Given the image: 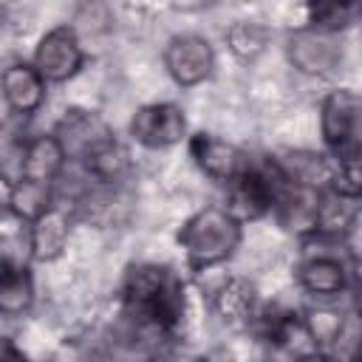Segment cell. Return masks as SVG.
<instances>
[{
	"label": "cell",
	"mask_w": 362,
	"mask_h": 362,
	"mask_svg": "<svg viewBox=\"0 0 362 362\" xmlns=\"http://www.w3.org/2000/svg\"><path fill=\"white\" fill-rule=\"evenodd\" d=\"M68 240V218L59 209H48L34 221V257L51 260L65 249Z\"/></svg>",
	"instance_id": "15"
},
{
	"label": "cell",
	"mask_w": 362,
	"mask_h": 362,
	"mask_svg": "<svg viewBox=\"0 0 362 362\" xmlns=\"http://www.w3.org/2000/svg\"><path fill=\"white\" fill-rule=\"evenodd\" d=\"M147 362H173V359H147Z\"/></svg>",
	"instance_id": "24"
},
{
	"label": "cell",
	"mask_w": 362,
	"mask_h": 362,
	"mask_svg": "<svg viewBox=\"0 0 362 362\" xmlns=\"http://www.w3.org/2000/svg\"><path fill=\"white\" fill-rule=\"evenodd\" d=\"M68 150H76L82 156H88L90 150H96L99 144H105L110 136V130L90 113H82V110H71L65 119H62V136H57Z\"/></svg>",
	"instance_id": "12"
},
{
	"label": "cell",
	"mask_w": 362,
	"mask_h": 362,
	"mask_svg": "<svg viewBox=\"0 0 362 362\" xmlns=\"http://www.w3.org/2000/svg\"><path fill=\"white\" fill-rule=\"evenodd\" d=\"M124 303L139 320L158 328H173L184 311V291L170 269L144 263L127 274Z\"/></svg>",
	"instance_id": "1"
},
{
	"label": "cell",
	"mask_w": 362,
	"mask_h": 362,
	"mask_svg": "<svg viewBox=\"0 0 362 362\" xmlns=\"http://www.w3.org/2000/svg\"><path fill=\"white\" fill-rule=\"evenodd\" d=\"M297 362H328V359H322V356L311 354V356H303V359H297Z\"/></svg>",
	"instance_id": "23"
},
{
	"label": "cell",
	"mask_w": 362,
	"mask_h": 362,
	"mask_svg": "<svg viewBox=\"0 0 362 362\" xmlns=\"http://www.w3.org/2000/svg\"><path fill=\"white\" fill-rule=\"evenodd\" d=\"M0 362H31V359H25L11 342H6V345H3V356H0Z\"/></svg>",
	"instance_id": "22"
},
{
	"label": "cell",
	"mask_w": 362,
	"mask_h": 362,
	"mask_svg": "<svg viewBox=\"0 0 362 362\" xmlns=\"http://www.w3.org/2000/svg\"><path fill=\"white\" fill-rule=\"evenodd\" d=\"M189 150L198 161V167L209 175V178H218V181H235L246 167L249 161L243 158V153L223 141V139H215V136H206V133H198L192 141H189Z\"/></svg>",
	"instance_id": "8"
},
{
	"label": "cell",
	"mask_w": 362,
	"mask_h": 362,
	"mask_svg": "<svg viewBox=\"0 0 362 362\" xmlns=\"http://www.w3.org/2000/svg\"><path fill=\"white\" fill-rule=\"evenodd\" d=\"M79 65H82V48H79L74 28L68 25L51 28L34 51V68L40 71L45 82H62L74 76Z\"/></svg>",
	"instance_id": "4"
},
{
	"label": "cell",
	"mask_w": 362,
	"mask_h": 362,
	"mask_svg": "<svg viewBox=\"0 0 362 362\" xmlns=\"http://www.w3.org/2000/svg\"><path fill=\"white\" fill-rule=\"evenodd\" d=\"M130 130H133L136 141H141L147 147H170V144L181 141V136L187 130V119L178 105L158 102V105L139 107Z\"/></svg>",
	"instance_id": "5"
},
{
	"label": "cell",
	"mask_w": 362,
	"mask_h": 362,
	"mask_svg": "<svg viewBox=\"0 0 362 362\" xmlns=\"http://www.w3.org/2000/svg\"><path fill=\"white\" fill-rule=\"evenodd\" d=\"M3 96L11 110L17 113H31L42 105L45 99V79L34 65L17 62L3 71Z\"/></svg>",
	"instance_id": "9"
},
{
	"label": "cell",
	"mask_w": 362,
	"mask_h": 362,
	"mask_svg": "<svg viewBox=\"0 0 362 362\" xmlns=\"http://www.w3.org/2000/svg\"><path fill=\"white\" fill-rule=\"evenodd\" d=\"M288 59L303 74H328V71H334L339 65L342 48L331 37V31L308 28V31H300V34L291 37Z\"/></svg>",
	"instance_id": "7"
},
{
	"label": "cell",
	"mask_w": 362,
	"mask_h": 362,
	"mask_svg": "<svg viewBox=\"0 0 362 362\" xmlns=\"http://www.w3.org/2000/svg\"><path fill=\"white\" fill-rule=\"evenodd\" d=\"M215 314L229 322V325H240L252 317V305H255V286L243 277H226L218 291H215Z\"/></svg>",
	"instance_id": "13"
},
{
	"label": "cell",
	"mask_w": 362,
	"mask_h": 362,
	"mask_svg": "<svg viewBox=\"0 0 362 362\" xmlns=\"http://www.w3.org/2000/svg\"><path fill=\"white\" fill-rule=\"evenodd\" d=\"M334 189L351 198L362 195V141H354L351 147L342 150V158L334 175Z\"/></svg>",
	"instance_id": "20"
},
{
	"label": "cell",
	"mask_w": 362,
	"mask_h": 362,
	"mask_svg": "<svg viewBox=\"0 0 362 362\" xmlns=\"http://www.w3.org/2000/svg\"><path fill=\"white\" fill-rule=\"evenodd\" d=\"M178 243L195 269L226 260L240 243V221L226 206H204L178 232Z\"/></svg>",
	"instance_id": "2"
},
{
	"label": "cell",
	"mask_w": 362,
	"mask_h": 362,
	"mask_svg": "<svg viewBox=\"0 0 362 362\" xmlns=\"http://www.w3.org/2000/svg\"><path fill=\"white\" fill-rule=\"evenodd\" d=\"M226 42H229V48H232L235 57H240V59H255V57L263 54L266 45H269V28L260 25V23H252V20H238V23L229 25Z\"/></svg>",
	"instance_id": "18"
},
{
	"label": "cell",
	"mask_w": 362,
	"mask_h": 362,
	"mask_svg": "<svg viewBox=\"0 0 362 362\" xmlns=\"http://www.w3.org/2000/svg\"><path fill=\"white\" fill-rule=\"evenodd\" d=\"M322 139L331 147H351L362 127V96L354 90H334L322 102Z\"/></svg>",
	"instance_id": "6"
},
{
	"label": "cell",
	"mask_w": 362,
	"mask_h": 362,
	"mask_svg": "<svg viewBox=\"0 0 362 362\" xmlns=\"http://www.w3.org/2000/svg\"><path fill=\"white\" fill-rule=\"evenodd\" d=\"M85 158H88L90 175L99 178V181H107V184L119 181L130 170V153L116 139H107L105 144H99L96 150H90Z\"/></svg>",
	"instance_id": "16"
},
{
	"label": "cell",
	"mask_w": 362,
	"mask_h": 362,
	"mask_svg": "<svg viewBox=\"0 0 362 362\" xmlns=\"http://www.w3.org/2000/svg\"><path fill=\"white\" fill-rule=\"evenodd\" d=\"M65 147L57 136H37L20 153V178H31L40 184H51L54 175L62 170ZM17 178V181H20Z\"/></svg>",
	"instance_id": "10"
},
{
	"label": "cell",
	"mask_w": 362,
	"mask_h": 362,
	"mask_svg": "<svg viewBox=\"0 0 362 362\" xmlns=\"http://www.w3.org/2000/svg\"><path fill=\"white\" fill-rule=\"evenodd\" d=\"M308 331L320 342H334L342 334V320L331 311H314L311 320H308Z\"/></svg>",
	"instance_id": "21"
},
{
	"label": "cell",
	"mask_w": 362,
	"mask_h": 362,
	"mask_svg": "<svg viewBox=\"0 0 362 362\" xmlns=\"http://www.w3.org/2000/svg\"><path fill=\"white\" fill-rule=\"evenodd\" d=\"M0 255L3 272H25V263L34 257V226H28V221L17 218L11 209L0 226Z\"/></svg>",
	"instance_id": "11"
},
{
	"label": "cell",
	"mask_w": 362,
	"mask_h": 362,
	"mask_svg": "<svg viewBox=\"0 0 362 362\" xmlns=\"http://www.w3.org/2000/svg\"><path fill=\"white\" fill-rule=\"evenodd\" d=\"M164 65L181 88H192L212 74L215 54L201 34H175L164 48Z\"/></svg>",
	"instance_id": "3"
},
{
	"label": "cell",
	"mask_w": 362,
	"mask_h": 362,
	"mask_svg": "<svg viewBox=\"0 0 362 362\" xmlns=\"http://www.w3.org/2000/svg\"><path fill=\"white\" fill-rule=\"evenodd\" d=\"M48 184H40V181H31V178H20L14 181L11 187V198H8V209L23 218V221H37L42 218L51 206H48Z\"/></svg>",
	"instance_id": "17"
},
{
	"label": "cell",
	"mask_w": 362,
	"mask_h": 362,
	"mask_svg": "<svg viewBox=\"0 0 362 362\" xmlns=\"http://www.w3.org/2000/svg\"><path fill=\"white\" fill-rule=\"evenodd\" d=\"M34 300V288L25 272H3L0 280V308L3 314H23Z\"/></svg>",
	"instance_id": "19"
},
{
	"label": "cell",
	"mask_w": 362,
	"mask_h": 362,
	"mask_svg": "<svg viewBox=\"0 0 362 362\" xmlns=\"http://www.w3.org/2000/svg\"><path fill=\"white\" fill-rule=\"evenodd\" d=\"M297 277H300V286L305 291H311V294H337L345 286V269H342V263L334 260V257H325V255L305 260L300 266Z\"/></svg>",
	"instance_id": "14"
}]
</instances>
